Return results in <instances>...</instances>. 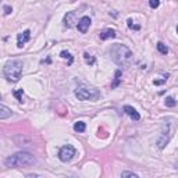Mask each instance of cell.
I'll use <instances>...</instances> for the list:
<instances>
[{
  "label": "cell",
  "mask_w": 178,
  "mask_h": 178,
  "mask_svg": "<svg viewBox=\"0 0 178 178\" xmlns=\"http://www.w3.org/2000/svg\"><path fill=\"white\" fill-rule=\"evenodd\" d=\"M110 56L114 60V63H117L121 67H127L132 61V51L124 45H114L110 47Z\"/></svg>",
  "instance_id": "1"
},
{
  "label": "cell",
  "mask_w": 178,
  "mask_h": 178,
  "mask_svg": "<svg viewBox=\"0 0 178 178\" xmlns=\"http://www.w3.org/2000/svg\"><path fill=\"white\" fill-rule=\"evenodd\" d=\"M35 157L28 152H18V153L10 156L6 159V166L7 167H31L35 164Z\"/></svg>",
  "instance_id": "2"
},
{
  "label": "cell",
  "mask_w": 178,
  "mask_h": 178,
  "mask_svg": "<svg viewBox=\"0 0 178 178\" xmlns=\"http://www.w3.org/2000/svg\"><path fill=\"white\" fill-rule=\"evenodd\" d=\"M22 61L20 60H10L4 64L3 68V74L7 78V81L10 82H17L20 78H21L22 74Z\"/></svg>",
  "instance_id": "3"
},
{
  "label": "cell",
  "mask_w": 178,
  "mask_h": 178,
  "mask_svg": "<svg viewBox=\"0 0 178 178\" xmlns=\"http://www.w3.org/2000/svg\"><path fill=\"white\" fill-rule=\"evenodd\" d=\"M75 96L79 100H97L100 97V93L97 92V89L92 86H88V85H78L75 89Z\"/></svg>",
  "instance_id": "4"
},
{
  "label": "cell",
  "mask_w": 178,
  "mask_h": 178,
  "mask_svg": "<svg viewBox=\"0 0 178 178\" xmlns=\"http://www.w3.org/2000/svg\"><path fill=\"white\" fill-rule=\"evenodd\" d=\"M75 156V148L71 145H66L60 149V153H59V157H60L61 161H70V160L73 159Z\"/></svg>",
  "instance_id": "5"
},
{
  "label": "cell",
  "mask_w": 178,
  "mask_h": 178,
  "mask_svg": "<svg viewBox=\"0 0 178 178\" xmlns=\"http://www.w3.org/2000/svg\"><path fill=\"white\" fill-rule=\"evenodd\" d=\"M91 18H89V17H86V15H85V17H82L81 20H79L78 21V24H77V27H78V31L79 32H82V33H85L88 31V28L91 27Z\"/></svg>",
  "instance_id": "6"
},
{
  "label": "cell",
  "mask_w": 178,
  "mask_h": 178,
  "mask_svg": "<svg viewBox=\"0 0 178 178\" xmlns=\"http://www.w3.org/2000/svg\"><path fill=\"white\" fill-rule=\"evenodd\" d=\"M75 22L78 24V21H77V11H71L68 14H66V17H64V25L66 27L71 28L75 25Z\"/></svg>",
  "instance_id": "7"
},
{
  "label": "cell",
  "mask_w": 178,
  "mask_h": 178,
  "mask_svg": "<svg viewBox=\"0 0 178 178\" xmlns=\"http://www.w3.org/2000/svg\"><path fill=\"white\" fill-rule=\"evenodd\" d=\"M124 113H127V114L130 116L132 120H135V121L141 120V116H139V113L136 112L134 107H131V106H124Z\"/></svg>",
  "instance_id": "8"
},
{
  "label": "cell",
  "mask_w": 178,
  "mask_h": 178,
  "mask_svg": "<svg viewBox=\"0 0 178 178\" xmlns=\"http://www.w3.org/2000/svg\"><path fill=\"white\" fill-rule=\"evenodd\" d=\"M29 38H31V32L29 31H24L22 33H20L18 35V43H17V46L18 47H22L24 46V43H27L28 40H29Z\"/></svg>",
  "instance_id": "9"
},
{
  "label": "cell",
  "mask_w": 178,
  "mask_h": 178,
  "mask_svg": "<svg viewBox=\"0 0 178 178\" xmlns=\"http://www.w3.org/2000/svg\"><path fill=\"white\" fill-rule=\"evenodd\" d=\"M11 116H13V112L9 107H6L4 104L0 106V120H6V118L11 117Z\"/></svg>",
  "instance_id": "10"
},
{
  "label": "cell",
  "mask_w": 178,
  "mask_h": 178,
  "mask_svg": "<svg viewBox=\"0 0 178 178\" xmlns=\"http://www.w3.org/2000/svg\"><path fill=\"white\" fill-rule=\"evenodd\" d=\"M100 39L106 40V39H110V38H116V31L114 29H104L103 32H100Z\"/></svg>",
  "instance_id": "11"
},
{
  "label": "cell",
  "mask_w": 178,
  "mask_h": 178,
  "mask_svg": "<svg viewBox=\"0 0 178 178\" xmlns=\"http://www.w3.org/2000/svg\"><path fill=\"white\" fill-rule=\"evenodd\" d=\"M85 128H86V125H85V123H82V121H78V123L74 124V130H75L77 132H84Z\"/></svg>",
  "instance_id": "12"
},
{
  "label": "cell",
  "mask_w": 178,
  "mask_h": 178,
  "mask_svg": "<svg viewBox=\"0 0 178 178\" xmlns=\"http://www.w3.org/2000/svg\"><path fill=\"white\" fill-rule=\"evenodd\" d=\"M157 50H159L160 53H163V55H167V53H169V49H167V46H164V43H161V42L157 43Z\"/></svg>",
  "instance_id": "13"
},
{
  "label": "cell",
  "mask_w": 178,
  "mask_h": 178,
  "mask_svg": "<svg viewBox=\"0 0 178 178\" xmlns=\"http://www.w3.org/2000/svg\"><path fill=\"white\" fill-rule=\"evenodd\" d=\"M84 59H85V61H86L88 64H91V66H92V64H95V59L92 57L89 53H84Z\"/></svg>",
  "instance_id": "14"
},
{
  "label": "cell",
  "mask_w": 178,
  "mask_h": 178,
  "mask_svg": "<svg viewBox=\"0 0 178 178\" xmlns=\"http://www.w3.org/2000/svg\"><path fill=\"white\" fill-rule=\"evenodd\" d=\"M149 6L152 9H157L160 6V0H149Z\"/></svg>",
  "instance_id": "15"
},
{
  "label": "cell",
  "mask_w": 178,
  "mask_h": 178,
  "mask_svg": "<svg viewBox=\"0 0 178 178\" xmlns=\"http://www.w3.org/2000/svg\"><path fill=\"white\" fill-rule=\"evenodd\" d=\"M175 104H177V103H175V100L172 99V97H167L166 99V106H169V107H174Z\"/></svg>",
  "instance_id": "16"
},
{
  "label": "cell",
  "mask_w": 178,
  "mask_h": 178,
  "mask_svg": "<svg viewBox=\"0 0 178 178\" xmlns=\"http://www.w3.org/2000/svg\"><path fill=\"white\" fill-rule=\"evenodd\" d=\"M121 177H134V178H136L138 177V174H135V172H131V171H124L123 174H121Z\"/></svg>",
  "instance_id": "17"
},
{
  "label": "cell",
  "mask_w": 178,
  "mask_h": 178,
  "mask_svg": "<svg viewBox=\"0 0 178 178\" xmlns=\"http://www.w3.org/2000/svg\"><path fill=\"white\" fill-rule=\"evenodd\" d=\"M14 96L18 99V102H22V89H18V91L14 92Z\"/></svg>",
  "instance_id": "18"
},
{
  "label": "cell",
  "mask_w": 178,
  "mask_h": 178,
  "mask_svg": "<svg viewBox=\"0 0 178 178\" xmlns=\"http://www.w3.org/2000/svg\"><path fill=\"white\" fill-rule=\"evenodd\" d=\"M60 56H61V57H63V59H70V60L73 61V59H71L70 53H68V51H66V50H63V51H61V53H60Z\"/></svg>",
  "instance_id": "19"
},
{
  "label": "cell",
  "mask_w": 178,
  "mask_h": 178,
  "mask_svg": "<svg viewBox=\"0 0 178 178\" xmlns=\"http://www.w3.org/2000/svg\"><path fill=\"white\" fill-rule=\"evenodd\" d=\"M11 11H13V9L10 6H4V14H6V15H9Z\"/></svg>",
  "instance_id": "20"
},
{
  "label": "cell",
  "mask_w": 178,
  "mask_h": 178,
  "mask_svg": "<svg viewBox=\"0 0 178 178\" xmlns=\"http://www.w3.org/2000/svg\"><path fill=\"white\" fill-rule=\"evenodd\" d=\"M120 77H121V71L117 70V71H116V78H120Z\"/></svg>",
  "instance_id": "21"
},
{
  "label": "cell",
  "mask_w": 178,
  "mask_h": 178,
  "mask_svg": "<svg viewBox=\"0 0 178 178\" xmlns=\"http://www.w3.org/2000/svg\"><path fill=\"white\" fill-rule=\"evenodd\" d=\"M177 32H178V27H177Z\"/></svg>",
  "instance_id": "22"
}]
</instances>
